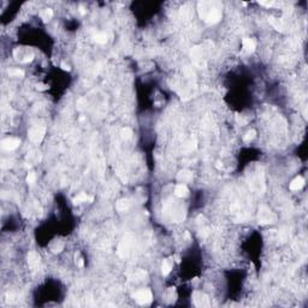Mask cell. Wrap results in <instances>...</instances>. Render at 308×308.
I'll list each match as a JSON object with an SVG mask.
<instances>
[{"instance_id":"obj_13","label":"cell","mask_w":308,"mask_h":308,"mask_svg":"<svg viewBox=\"0 0 308 308\" xmlns=\"http://www.w3.org/2000/svg\"><path fill=\"white\" fill-rule=\"evenodd\" d=\"M52 16H53V11H52L51 8H46V10H44V12L41 13V17H42V19H44V21H48V19H51V18H52Z\"/></svg>"},{"instance_id":"obj_12","label":"cell","mask_w":308,"mask_h":308,"mask_svg":"<svg viewBox=\"0 0 308 308\" xmlns=\"http://www.w3.org/2000/svg\"><path fill=\"white\" fill-rule=\"evenodd\" d=\"M117 208L119 211H125L129 208V201L128 200H121L117 202Z\"/></svg>"},{"instance_id":"obj_2","label":"cell","mask_w":308,"mask_h":308,"mask_svg":"<svg viewBox=\"0 0 308 308\" xmlns=\"http://www.w3.org/2000/svg\"><path fill=\"white\" fill-rule=\"evenodd\" d=\"M19 146V140L13 139V137H8V139L1 141V148L5 151H13Z\"/></svg>"},{"instance_id":"obj_3","label":"cell","mask_w":308,"mask_h":308,"mask_svg":"<svg viewBox=\"0 0 308 308\" xmlns=\"http://www.w3.org/2000/svg\"><path fill=\"white\" fill-rule=\"evenodd\" d=\"M44 134H45V129L36 126V128H33L29 131V137H30L31 141L38 142V141H41V139L44 137Z\"/></svg>"},{"instance_id":"obj_8","label":"cell","mask_w":308,"mask_h":308,"mask_svg":"<svg viewBox=\"0 0 308 308\" xmlns=\"http://www.w3.org/2000/svg\"><path fill=\"white\" fill-rule=\"evenodd\" d=\"M92 201L93 200V198H89L87 194H85V192H81L80 195H77L76 198L74 199V203H80V202H85V201Z\"/></svg>"},{"instance_id":"obj_16","label":"cell","mask_w":308,"mask_h":308,"mask_svg":"<svg viewBox=\"0 0 308 308\" xmlns=\"http://www.w3.org/2000/svg\"><path fill=\"white\" fill-rule=\"evenodd\" d=\"M254 136H255V131L254 130L248 131V132L246 134V136H244V141H246V142H249V141H252V140H253Z\"/></svg>"},{"instance_id":"obj_9","label":"cell","mask_w":308,"mask_h":308,"mask_svg":"<svg viewBox=\"0 0 308 308\" xmlns=\"http://www.w3.org/2000/svg\"><path fill=\"white\" fill-rule=\"evenodd\" d=\"M28 261H29L30 265H36V264L40 261V256H38V253L31 252V253H29V255H28Z\"/></svg>"},{"instance_id":"obj_7","label":"cell","mask_w":308,"mask_h":308,"mask_svg":"<svg viewBox=\"0 0 308 308\" xmlns=\"http://www.w3.org/2000/svg\"><path fill=\"white\" fill-rule=\"evenodd\" d=\"M192 173L190 171H182V172H179L178 173V181H181V182H183V183H187V182H189V181H192Z\"/></svg>"},{"instance_id":"obj_18","label":"cell","mask_w":308,"mask_h":308,"mask_svg":"<svg viewBox=\"0 0 308 308\" xmlns=\"http://www.w3.org/2000/svg\"><path fill=\"white\" fill-rule=\"evenodd\" d=\"M62 68L64 70H70V68H69V65H65V64H62Z\"/></svg>"},{"instance_id":"obj_6","label":"cell","mask_w":308,"mask_h":308,"mask_svg":"<svg viewBox=\"0 0 308 308\" xmlns=\"http://www.w3.org/2000/svg\"><path fill=\"white\" fill-rule=\"evenodd\" d=\"M303 185H305V179L299 176V177H296L293 182L290 183V189H291V190H300Z\"/></svg>"},{"instance_id":"obj_17","label":"cell","mask_w":308,"mask_h":308,"mask_svg":"<svg viewBox=\"0 0 308 308\" xmlns=\"http://www.w3.org/2000/svg\"><path fill=\"white\" fill-rule=\"evenodd\" d=\"M35 179H36L35 173H34V172H29V173H28V176H27V182H28L29 184H33V183L35 182Z\"/></svg>"},{"instance_id":"obj_5","label":"cell","mask_w":308,"mask_h":308,"mask_svg":"<svg viewBox=\"0 0 308 308\" xmlns=\"http://www.w3.org/2000/svg\"><path fill=\"white\" fill-rule=\"evenodd\" d=\"M242 45H243V48L246 49L247 52H253V51L255 49V46H256V44H255L254 38H243V41H242Z\"/></svg>"},{"instance_id":"obj_10","label":"cell","mask_w":308,"mask_h":308,"mask_svg":"<svg viewBox=\"0 0 308 308\" xmlns=\"http://www.w3.org/2000/svg\"><path fill=\"white\" fill-rule=\"evenodd\" d=\"M94 41L96 42V44H105L106 41H107V35L106 34H104V33H100V34H96V35H94Z\"/></svg>"},{"instance_id":"obj_4","label":"cell","mask_w":308,"mask_h":308,"mask_svg":"<svg viewBox=\"0 0 308 308\" xmlns=\"http://www.w3.org/2000/svg\"><path fill=\"white\" fill-rule=\"evenodd\" d=\"M189 194V189L185 184H178L175 188V195L178 198H185Z\"/></svg>"},{"instance_id":"obj_1","label":"cell","mask_w":308,"mask_h":308,"mask_svg":"<svg viewBox=\"0 0 308 308\" xmlns=\"http://www.w3.org/2000/svg\"><path fill=\"white\" fill-rule=\"evenodd\" d=\"M134 299L136 302H139L140 305H147V303H149L152 299H153V296H152V293H151V290H148V289H141L139 291H136V293L134 294Z\"/></svg>"},{"instance_id":"obj_14","label":"cell","mask_w":308,"mask_h":308,"mask_svg":"<svg viewBox=\"0 0 308 308\" xmlns=\"http://www.w3.org/2000/svg\"><path fill=\"white\" fill-rule=\"evenodd\" d=\"M131 135H132V131L129 128H125V129L122 130V136H123L124 139H130Z\"/></svg>"},{"instance_id":"obj_15","label":"cell","mask_w":308,"mask_h":308,"mask_svg":"<svg viewBox=\"0 0 308 308\" xmlns=\"http://www.w3.org/2000/svg\"><path fill=\"white\" fill-rule=\"evenodd\" d=\"M8 74H10L11 76H23L24 75L23 71H22V70H19V69L10 70V71H8Z\"/></svg>"},{"instance_id":"obj_11","label":"cell","mask_w":308,"mask_h":308,"mask_svg":"<svg viewBox=\"0 0 308 308\" xmlns=\"http://www.w3.org/2000/svg\"><path fill=\"white\" fill-rule=\"evenodd\" d=\"M162 275H169V272L171 271V269H172V264H171V261L170 260H164V262H162Z\"/></svg>"}]
</instances>
